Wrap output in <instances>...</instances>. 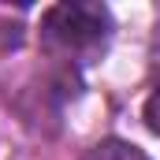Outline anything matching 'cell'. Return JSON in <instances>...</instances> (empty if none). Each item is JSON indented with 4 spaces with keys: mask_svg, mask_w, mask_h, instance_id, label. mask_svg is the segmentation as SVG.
<instances>
[{
    "mask_svg": "<svg viewBox=\"0 0 160 160\" xmlns=\"http://www.w3.org/2000/svg\"><path fill=\"white\" fill-rule=\"evenodd\" d=\"M82 160H149V157H145V153H142L138 145L123 142V138H104V142L89 145Z\"/></svg>",
    "mask_w": 160,
    "mask_h": 160,
    "instance_id": "7a4b0ae2",
    "label": "cell"
},
{
    "mask_svg": "<svg viewBox=\"0 0 160 160\" xmlns=\"http://www.w3.org/2000/svg\"><path fill=\"white\" fill-rule=\"evenodd\" d=\"M142 119H145V127H149L153 134H160V82H157V89L149 93L145 108H142Z\"/></svg>",
    "mask_w": 160,
    "mask_h": 160,
    "instance_id": "3957f363",
    "label": "cell"
},
{
    "mask_svg": "<svg viewBox=\"0 0 160 160\" xmlns=\"http://www.w3.org/2000/svg\"><path fill=\"white\" fill-rule=\"evenodd\" d=\"M108 38H112V15L104 4L67 0V4H52L41 15V45L60 60L89 63L104 52Z\"/></svg>",
    "mask_w": 160,
    "mask_h": 160,
    "instance_id": "6da1fadb",
    "label": "cell"
}]
</instances>
